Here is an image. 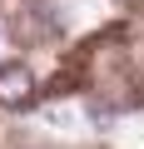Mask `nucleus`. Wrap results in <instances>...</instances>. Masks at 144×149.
I'll return each instance as SVG.
<instances>
[{
    "label": "nucleus",
    "instance_id": "1",
    "mask_svg": "<svg viewBox=\"0 0 144 149\" xmlns=\"http://www.w3.org/2000/svg\"><path fill=\"white\" fill-rule=\"evenodd\" d=\"M30 100H35V74L25 65H5L0 70V104L5 109H25Z\"/></svg>",
    "mask_w": 144,
    "mask_h": 149
}]
</instances>
